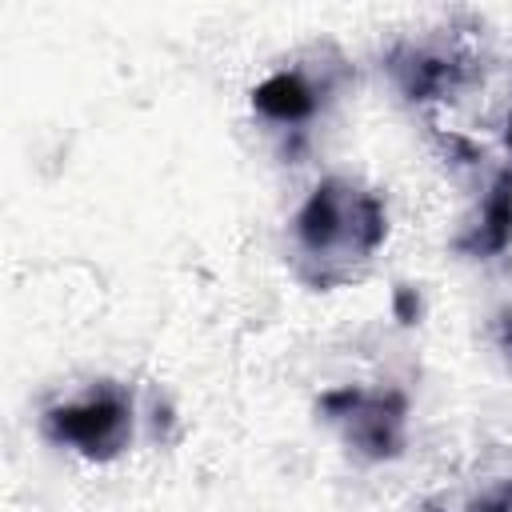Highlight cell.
Wrapping results in <instances>:
<instances>
[{
  "label": "cell",
  "mask_w": 512,
  "mask_h": 512,
  "mask_svg": "<svg viewBox=\"0 0 512 512\" xmlns=\"http://www.w3.org/2000/svg\"><path fill=\"white\" fill-rule=\"evenodd\" d=\"M508 144H512V120H508Z\"/></svg>",
  "instance_id": "10"
},
{
  "label": "cell",
  "mask_w": 512,
  "mask_h": 512,
  "mask_svg": "<svg viewBox=\"0 0 512 512\" xmlns=\"http://www.w3.org/2000/svg\"><path fill=\"white\" fill-rule=\"evenodd\" d=\"M396 308H400L404 320H416V296H412V288H400L396 292Z\"/></svg>",
  "instance_id": "8"
},
{
  "label": "cell",
  "mask_w": 512,
  "mask_h": 512,
  "mask_svg": "<svg viewBox=\"0 0 512 512\" xmlns=\"http://www.w3.org/2000/svg\"><path fill=\"white\" fill-rule=\"evenodd\" d=\"M384 232V204L348 180L316 184L296 216V236L316 260H364Z\"/></svg>",
  "instance_id": "1"
},
{
  "label": "cell",
  "mask_w": 512,
  "mask_h": 512,
  "mask_svg": "<svg viewBox=\"0 0 512 512\" xmlns=\"http://www.w3.org/2000/svg\"><path fill=\"white\" fill-rule=\"evenodd\" d=\"M468 512H512V480H504L500 488L484 492Z\"/></svg>",
  "instance_id": "7"
},
{
  "label": "cell",
  "mask_w": 512,
  "mask_h": 512,
  "mask_svg": "<svg viewBox=\"0 0 512 512\" xmlns=\"http://www.w3.org/2000/svg\"><path fill=\"white\" fill-rule=\"evenodd\" d=\"M512 244V172H500L492 192L484 196L480 220L472 224L468 236H460V248L472 256H492Z\"/></svg>",
  "instance_id": "5"
},
{
  "label": "cell",
  "mask_w": 512,
  "mask_h": 512,
  "mask_svg": "<svg viewBox=\"0 0 512 512\" xmlns=\"http://www.w3.org/2000/svg\"><path fill=\"white\" fill-rule=\"evenodd\" d=\"M252 108L276 124H300L316 112V88L300 72H272L252 92Z\"/></svg>",
  "instance_id": "6"
},
{
  "label": "cell",
  "mask_w": 512,
  "mask_h": 512,
  "mask_svg": "<svg viewBox=\"0 0 512 512\" xmlns=\"http://www.w3.org/2000/svg\"><path fill=\"white\" fill-rule=\"evenodd\" d=\"M392 72L404 88V96L412 100H436L448 96L452 88L464 84L468 68L460 56H440V52H420V48H404L392 56Z\"/></svg>",
  "instance_id": "4"
},
{
  "label": "cell",
  "mask_w": 512,
  "mask_h": 512,
  "mask_svg": "<svg viewBox=\"0 0 512 512\" xmlns=\"http://www.w3.org/2000/svg\"><path fill=\"white\" fill-rule=\"evenodd\" d=\"M44 428L56 444H68L92 460H108L132 436V400L116 384H100L72 404L48 408Z\"/></svg>",
  "instance_id": "2"
},
{
  "label": "cell",
  "mask_w": 512,
  "mask_h": 512,
  "mask_svg": "<svg viewBox=\"0 0 512 512\" xmlns=\"http://www.w3.org/2000/svg\"><path fill=\"white\" fill-rule=\"evenodd\" d=\"M320 408L328 420L344 424V436L352 448H360L372 460L400 456L404 448V396L400 392H364V388H336L320 396Z\"/></svg>",
  "instance_id": "3"
},
{
  "label": "cell",
  "mask_w": 512,
  "mask_h": 512,
  "mask_svg": "<svg viewBox=\"0 0 512 512\" xmlns=\"http://www.w3.org/2000/svg\"><path fill=\"white\" fill-rule=\"evenodd\" d=\"M496 324H500V344L512 352V312H500V320H496Z\"/></svg>",
  "instance_id": "9"
}]
</instances>
